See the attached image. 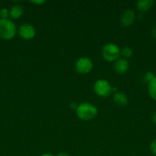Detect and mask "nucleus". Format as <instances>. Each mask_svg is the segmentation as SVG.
<instances>
[{"instance_id":"f257e3e1","label":"nucleus","mask_w":156,"mask_h":156,"mask_svg":"<svg viewBox=\"0 0 156 156\" xmlns=\"http://www.w3.org/2000/svg\"><path fill=\"white\" fill-rule=\"evenodd\" d=\"M76 113L77 117L80 120L87 121V120H90L95 118L97 115L98 111L97 108L92 104L84 102V103H81L80 105H78L76 110Z\"/></svg>"},{"instance_id":"f03ea898","label":"nucleus","mask_w":156,"mask_h":156,"mask_svg":"<svg viewBox=\"0 0 156 156\" xmlns=\"http://www.w3.org/2000/svg\"><path fill=\"white\" fill-rule=\"evenodd\" d=\"M16 26L9 19H0V37L11 40L16 34Z\"/></svg>"},{"instance_id":"7ed1b4c3","label":"nucleus","mask_w":156,"mask_h":156,"mask_svg":"<svg viewBox=\"0 0 156 156\" xmlns=\"http://www.w3.org/2000/svg\"><path fill=\"white\" fill-rule=\"evenodd\" d=\"M121 50L116 44L108 43L105 44L102 48V56L106 61L113 62L119 59Z\"/></svg>"},{"instance_id":"20e7f679","label":"nucleus","mask_w":156,"mask_h":156,"mask_svg":"<svg viewBox=\"0 0 156 156\" xmlns=\"http://www.w3.org/2000/svg\"><path fill=\"white\" fill-rule=\"evenodd\" d=\"M93 90L99 97L106 98L113 92V87L107 81L104 79H99L94 83Z\"/></svg>"},{"instance_id":"39448f33","label":"nucleus","mask_w":156,"mask_h":156,"mask_svg":"<svg viewBox=\"0 0 156 156\" xmlns=\"http://www.w3.org/2000/svg\"><path fill=\"white\" fill-rule=\"evenodd\" d=\"M93 62L87 57H81L75 63V70L79 74H87L93 69Z\"/></svg>"},{"instance_id":"423d86ee","label":"nucleus","mask_w":156,"mask_h":156,"mask_svg":"<svg viewBox=\"0 0 156 156\" xmlns=\"http://www.w3.org/2000/svg\"><path fill=\"white\" fill-rule=\"evenodd\" d=\"M18 34L22 39L28 41L32 40L35 36V29L32 24L24 23L20 25L18 28Z\"/></svg>"},{"instance_id":"0eeeda50","label":"nucleus","mask_w":156,"mask_h":156,"mask_svg":"<svg viewBox=\"0 0 156 156\" xmlns=\"http://www.w3.org/2000/svg\"><path fill=\"white\" fill-rule=\"evenodd\" d=\"M135 19H136V15L134 11L132 9H127L121 15L120 23L123 27H129L133 24Z\"/></svg>"},{"instance_id":"6e6552de","label":"nucleus","mask_w":156,"mask_h":156,"mask_svg":"<svg viewBox=\"0 0 156 156\" xmlns=\"http://www.w3.org/2000/svg\"><path fill=\"white\" fill-rule=\"evenodd\" d=\"M129 68V64L127 59L119 58L115 62L114 70L117 74L123 75L126 73Z\"/></svg>"},{"instance_id":"1a4fd4ad","label":"nucleus","mask_w":156,"mask_h":156,"mask_svg":"<svg viewBox=\"0 0 156 156\" xmlns=\"http://www.w3.org/2000/svg\"><path fill=\"white\" fill-rule=\"evenodd\" d=\"M154 5L153 0H139L136 3L137 9L141 12H145L151 9Z\"/></svg>"},{"instance_id":"9d476101","label":"nucleus","mask_w":156,"mask_h":156,"mask_svg":"<svg viewBox=\"0 0 156 156\" xmlns=\"http://www.w3.org/2000/svg\"><path fill=\"white\" fill-rule=\"evenodd\" d=\"M113 100L116 105L120 107L125 106L128 104V98L122 92H116L113 95Z\"/></svg>"},{"instance_id":"9b49d317","label":"nucleus","mask_w":156,"mask_h":156,"mask_svg":"<svg viewBox=\"0 0 156 156\" xmlns=\"http://www.w3.org/2000/svg\"><path fill=\"white\" fill-rule=\"evenodd\" d=\"M23 14V8L21 5H13L9 10V16L13 19H18Z\"/></svg>"},{"instance_id":"f8f14e48","label":"nucleus","mask_w":156,"mask_h":156,"mask_svg":"<svg viewBox=\"0 0 156 156\" xmlns=\"http://www.w3.org/2000/svg\"><path fill=\"white\" fill-rule=\"evenodd\" d=\"M148 92L151 99L156 101V76L148 84Z\"/></svg>"},{"instance_id":"ddd939ff","label":"nucleus","mask_w":156,"mask_h":156,"mask_svg":"<svg viewBox=\"0 0 156 156\" xmlns=\"http://www.w3.org/2000/svg\"><path fill=\"white\" fill-rule=\"evenodd\" d=\"M121 55L122 56L123 59H128L132 56V50L130 47H125L122 49L121 50Z\"/></svg>"},{"instance_id":"4468645a","label":"nucleus","mask_w":156,"mask_h":156,"mask_svg":"<svg viewBox=\"0 0 156 156\" xmlns=\"http://www.w3.org/2000/svg\"><path fill=\"white\" fill-rule=\"evenodd\" d=\"M154 76H154L153 73H151V72H147V73H145V74L144 75V80L146 82H148V84L153 79H154Z\"/></svg>"},{"instance_id":"2eb2a0df","label":"nucleus","mask_w":156,"mask_h":156,"mask_svg":"<svg viewBox=\"0 0 156 156\" xmlns=\"http://www.w3.org/2000/svg\"><path fill=\"white\" fill-rule=\"evenodd\" d=\"M9 16V11L6 9H2L0 10V18L1 19H8Z\"/></svg>"},{"instance_id":"dca6fc26","label":"nucleus","mask_w":156,"mask_h":156,"mask_svg":"<svg viewBox=\"0 0 156 156\" xmlns=\"http://www.w3.org/2000/svg\"><path fill=\"white\" fill-rule=\"evenodd\" d=\"M149 148L151 153L156 156V139H154V140H153L152 141H151V143H150Z\"/></svg>"},{"instance_id":"f3484780","label":"nucleus","mask_w":156,"mask_h":156,"mask_svg":"<svg viewBox=\"0 0 156 156\" xmlns=\"http://www.w3.org/2000/svg\"><path fill=\"white\" fill-rule=\"evenodd\" d=\"M151 34V36H152L154 39H156V25L154 26V27H152Z\"/></svg>"},{"instance_id":"a211bd4d","label":"nucleus","mask_w":156,"mask_h":156,"mask_svg":"<svg viewBox=\"0 0 156 156\" xmlns=\"http://www.w3.org/2000/svg\"><path fill=\"white\" fill-rule=\"evenodd\" d=\"M31 2L35 5H42L45 2V1H44V0H38V1H36V0H35V1H31Z\"/></svg>"},{"instance_id":"6ab92c4d","label":"nucleus","mask_w":156,"mask_h":156,"mask_svg":"<svg viewBox=\"0 0 156 156\" xmlns=\"http://www.w3.org/2000/svg\"><path fill=\"white\" fill-rule=\"evenodd\" d=\"M70 107L72 108V109L76 110V108H77L78 107V105L76 103H75V102H71V103H70Z\"/></svg>"},{"instance_id":"aec40b11","label":"nucleus","mask_w":156,"mask_h":156,"mask_svg":"<svg viewBox=\"0 0 156 156\" xmlns=\"http://www.w3.org/2000/svg\"><path fill=\"white\" fill-rule=\"evenodd\" d=\"M151 120H152L153 123L156 126V112H154V114H152V117H151Z\"/></svg>"},{"instance_id":"412c9836","label":"nucleus","mask_w":156,"mask_h":156,"mask_svg":"<svg viewBox=\"0 0 156 156\" xmlns=\"http://www.w3.org/2000/svg\"><path fill=\"white\" fill-rule=\"evenodd\" d=\"M57 156H70V155H69V154L67 153V152H60L59 154H58V155Z\"/></svg>"},{"instance_id":"4be33fe9","label":"nucleus","mask_w":156,"mask_h":156,"mask_svg":"<svg viewBox=\"0 0 156 156\" xmlns=\"http://www.w3.org/2000/svg\"><path fill=\"white\" fill-rule=\"evenodd\" d=\"M41 156H54V155L50 153H45V154H43V155H41Z\"/></svg>"}]
</instances>
